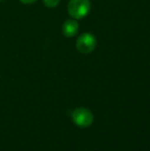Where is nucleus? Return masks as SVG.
Returning <instances> with one entry per match:
<instances>
[{"label":"nucleus","mask_w":150,"mask_h":151,"mask_svg":"<svg viewBox=\"0 0 150 151\" xmlns=\"http://www.w3.org/2000/svg\"><path fill=\"white\" fill-rule=\"evenodd\" d=\"M72 119L76 125L80 127H88L94 121V115L90 110L83 107L76 108L72 112Z\"/></svg>","instance_id":"obj_3"},{"label":"nucleus","mask_w":150,"mask_h":151,"mask_svg":"<svg viewBox=\"0 0 150 151\" xmlns=\"http://www.w3.org/2000/svg\"><path fill=\"white\" fill-rule=\"evenodd\" d=\"M68 14L76 20L85 18L90 10V0H70L67 6Z\"/></svg>","instance_id":"obj_1"},{"label":"nucleus","mask_w":150,"mask_h":151,"mask_svg":"<svg viewBox=\"0 0 150 151\" xmlns=\"http://www.w3.org/2000/svg\"><path fill=\"white\" fill-rule=\"evenodd\" d=\"M20 1L24 4H31V3H34L36 0H20Z\"/></svg>","instance_id":"obj_6"},{"label":"nucleus","mask_w":150,"mask_h":151,"mask_svg":"<svg viewBox=\"0 0 150 151\" xmlns=\"http://www.w3.org/2000/svg\"><path fill=\"white\" fill-rule=\"evenodd\" d=\"M78 23L73 19L65 21L62 27V32L66 37H73L78 32Z\"/></svg>","instance_id":"obj_4"},{"label":"nucleus","mask_w":150,"mask_h":151,"mask_svg":"<svg viewBox=\"0 0 150 151\" xmlns=\"http://www.w3.org/2000/svg\"><path fill=\"white\" fill-rule=\"evenodd\" d=\"M43 1V4L47 7H56L59 3H60V0H42Z\"/></svg>","instance_id":"obj_5"},{"label":"nucleus","mask_w":150,"mask_h":151,"mask_svg":"<svg viewBox=\"0 0 150 151\" xmlns=\"http://www.w3.org/2000/svg\"><path fill=\"white\" fill-rule=\"evenodd\" d=\"M97 45V39L92 33L90 32H85V33L81 34L79 37L77 38L76 41V48L79 52L84 55L90 54L94 52Z\"/></svg>","instance_id":"obj_2"}]
</instances>
